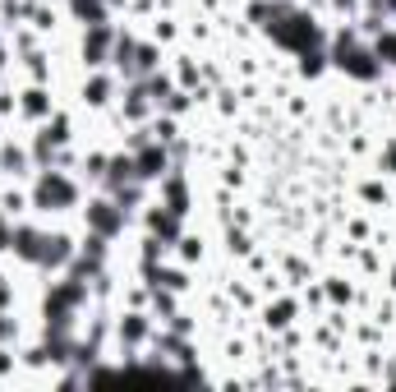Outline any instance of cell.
Wrapping results in <instances>:
<instances>
[{"instance_id":"1","label":"cell","mask_w":396,"mask_h":392,"mask_svg":"<svg viewBox=\"0 0 396 392\" xmlns=\"http://www.w3.org/2000/svg\"><path fill=\"white\" fill-rule=\"evenodd\" d=\"M37 199H42V203H69V199H74V190H69L60 176H46L42 190H37Z\"/></svg>"},{"instance_id":"2","label":"cell","mask_w":396,"mask_h":392,"mask_svg":"<svg viewBox=\"0 0 396 392\" xmlns=\"http://www.w3.org/2000/svg\"><path fill=\"white\" fill-rule=\"evenodd\" d=\"M42 245H46V249H42V254H37V258H42V263H60V258L69 254V249H65L69 240H60V235H55V240H42Z\"/></svg>"},{"instance_id":"3","label":"cell","mask_w":396,"mask_h":392,"mask_svg":"<svg viewBox=\"0 0 396 392\" xmlns=\"http://www.w3.org/2000/svg\"><path fill=\"white\" fill-rule=\"evenodd\" d=\"M115 222H120V217L111 213L106 203H97V208H92V226H97V231H115Z\"/></svg>"},{"instance_id":"5","label":"cell","mask_w":396,"mask_h":392,"mask_svg":"<svg viewBox=\"0 0 396 392\" xmlns=\"http://www.w3.org/2000/svg\"><path fill=\"white\" fill-rule=\"evenodd\" d=\"M0 337H10V323H0Z\"/></svg>"},{"instance_id":"4","label":"cell","mask_w":396,"mask_h":392,"mask_svg":"<svg viewBox=\"0 0 396 392\" xmlns=\"http://www.w3.org/2000/svg\"><path fill=\"white\" fill-rule=\"evenodd\" d=\"M157 167H162V153H148L143 162H139V176H157Z\"/></svg>"},{"instance_id":"6","label":"cell","mask_w":396,"mask_h":392,"mask_svg":"<svg viewBox=\"0 0 396 392\" xmlns=\"http://www.w3.org/2000/svg\"><path fill=\"white\" fill-rule=\"evenodd\" d=\"M0 240H5V222H0Z\"/></svg>"}]
</instances>
